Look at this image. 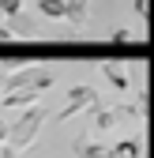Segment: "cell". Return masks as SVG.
<instances>
[{"label": "cell", "mask_w": 154, "mask_h": 158, "mask_svg": "<svg viewBox=\"0 0 154 158\" xmlns=\"http://www.w3.org/2000/svg\"><path fill=\"white\" fill-rule=\"evenodd\" d=\"M49 121V109L42 106V102H34V106H26L23 113L15 117V124H8V135H4V147H11V151H19L23 154L34 139H38V132H42V124Z\"/></svg>", "instance_id": "6da1fadb"}, {"label": "cell", "mask_w": 154, "mask_h": 158, "mask_svg": "<svg viewBox=\"0 0 154 158\" xmlns=\"http://www.w3.org/2000/svg\"><path fill=\"white\" fill-rule=\"evenodd\" d=\"M56 83V75L49 72V68H34V64H23L19 72H11V75H4V90H19V87H30V90H38V94H45L49 87ZM0 90V94H4Z\"/></svg>", "instance_id": "7a4b0ae2"}, {"label": "cell", "mask_w": 154, "mask_h": 158, "mask_svg": "<svg viewBox=\"0 0 154 158\" xmlns=\"http://www.w3.org/2000/svg\"><path fill=\"white\" fill-rule=\"evenodd\" d=\"M64 102H68V106L56 113V121H60V124H64V121H71L75 113L94 109V106L102 102V98H98V90H94L90 83H75V87H68V90H64Z\"/></svg>", "instance_id": "3957f363"}, {"label": "cell", "mask_w": 154, "mask_h": 158, "mask_svg": "<svg viewBox=\"0 0 154 158\" xmlns=\"http://www.w3.org/2000/svg\"><path fill=\"white\" fill-rule=\"evenodd\" d=\"M38 98H42L38 90L19 87V90H4V94H0V106H4V109H26V106H34V102H38Z\"/></svg>", "instance_id": "277c9868"}, {"label": "cell", "mask_w": 154, "mask_h": 158, "mask_svg": "<svg viewBox=\"0 0 154 158\" xmlns=\"http://www.w3.org/2000/svg\"><path fill=\"white\" fill-rule=\"evenodd\" d=\"M75 158H109V147L98 143V139H90V135H79V139L71 143Z\"/></svg>", "instance_id": "5b68a950"}, {"label": "cell", "mask_w": 154, "mask_h": 158, "mask_svg": "<svg viewBox=\"0 0 154 158\" xmlns=\"http://www.w3.org/2000/svg\"><path fill=\"white\" fill-rule=\"evenodd\" d=\"M87 15H90V0H64V19L75 30L87 27Z\"/></svg>", "instance_id": "8992f818"}, {"label": "cell", "mask_w": 154, "mask_h": 158, "mask_svg": "<svg viewBox=\"0 0 154 158\" xmlns=\"http://www.w3.org/2000/svg\"><path fill=\"white\" fill-rule=\"evenodd\" d=\"M102 72H105V79H109V83L117 87L120 94H124V90L132 87V75H128V68H124L120 60H105V64H102Z\"/></svg>", "instance_id": "52a82bcc"}, {"label": "cell", "mask_w": 154, "mask_h": 158, "mask_svg": "<svg viewBox=\"0 0 154 158\" xmlns=\"http://www.w3.org/2000/svg\"><path fill=\"white\" fill-rule=\"evenodd\" d=\"M8 30L15 38H38V27H34V19H26L23 11L19 15H8Z\"/></svg>", "instance_id": "ba28073f"}, {"label": "cell", "mask_w": 154, "mask_h": 158, "mask_svg": "<svg viewBox=\"0 0 154 158\" xmlns=\"http://www.w3.org/2000/svg\"><path fill=\"white\" fill-rule=\"evenodd\" d=\"M34 8L42 11L45 19H53V23H60V19H64V0H34Z\"/></svg>", "instance_id": "9c48e42d"}, {"label": "cell", "mask_w": 154, "mask_h": 158, "mask_svg": "<svg viewBox=\"0 0 154 158\" xmlns=\"http://www.w3.org/2000/svg\"><path fill=\"white\" fill-rule=\"evenodd\" d=\"M19 11H23V0H0V15H19Z\"/></svg>", "instance_id": "30bf717a"}, {"label": "cell", "mask_w": 154, "mask_h": 158, "mask_svg": "<svg viewBox=\"0 0 154 158\" xmlns=\"http://www.w3.org/2000/svg\"><path fill=\"white\" fill-rule=\"evenodd\" d=\"M109 42H113V45H128V42H132V30H128V27L113 30V38H109Z\"/></svg>", "instance_id": "8fae6325"}, {"label": "cell", "mask_w": 154, "mask_h": 158, "mask_svg": "<svg viewBox=\"0 0 154 158\" xmlns=\"http://www.w3.org/2000/svg\"><path fill=\"white\" fill-rule=\"evenodd\" d=\"M11 42H15V34H11L4 23H0V45H11Z\"/></svg>", "instance_id": "7c38bea8"}, {"label": "cell", "mask_w": 154, "mask_h": 158, "mask_svg": "<svg viewBox=\"0 0 154 158\" xmlns=\"http://www.w3.org/2000/svg\"><path fill=\"white\" fill-rule=\"evenodd\" d=\"M132 8H136L139 19H147V0H132Z\"/></svg>", "instance_id": "4fadbf2b"}, {"label": "cell", "mask_w": 154, "mask_h": 158, "mask_svg": "<svg viewBox=\"0 0 154 158\" xmlns=\"http://www.w3.org/2000/svg\"><path fill=\"white\" fill-rule=\"evenodd\" d=\"M4 135H8V124H4V117H0V143H4Z\"/></svg>", "instance_id": "5bb4252c"}, {"label": "cell", "mask_w": 154, "mask_h": 158, "mask_svg": "<svg viewBox=\"0 0 154 158\" xmlns=\"http://www.w3.org/2000/svg\"><path fill=\"white\" fill-rule=\"evenodd\" d=\"M0 90H4V68H0Z\"/></svg>", "instance_id": "9a60e30c"}, {"label": "cell", "mask_w": 154, "mask_h": 158, "mask_svg": "<svg viewBox=\"0 0 154 158\" xmlns=\"http://www.w3.org/2000/svg\"><path fill=\"white\" fill-rule=\"evenodd\" d=\"M0 23H4V15H0Z\"/></svg>", "instance_id": "2e32d148"}]
</instances>
